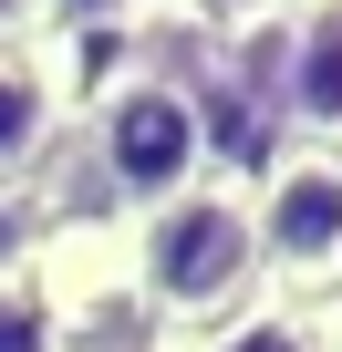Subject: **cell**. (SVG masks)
<instances>
[{
	"label": "cell",
	"instance_id": "9",
	"mask_svg": "<svg viewBox=\"0 0 342 352\" xmlns=\"http://www.w3.org/2000/svg\"><path fill=\"white\" fill-rule=\"evenodd\" d=\"M32 11H42V0H0V42H11V32H21Z\"/></svg>",
	"mask_w": 342,
	"mask_h": 352
},
{
	"label": "cell",
	"instance_id": "2",
	"mask_svg": "<svg viewBox=\"0 0 342 352\" xmlns=\"http://www.w3.org/2000/svg\"><path fill=\"white\" fill-rule=\"evenodd\" d=\"M94 176L135 218L166 208V197H187L208 176V114H197V94L166 83V73H114L94 94Z\"/></svg>",
	"mask_w": 342,
	"mask_h": 352
},
{
	"label": "cell",
	"instance_id": "1",
	"mask_svg": "<svg viewBox=\"0 0 342 352\" xmlns=\"http://www.w3.org/2000/svg\"><path fill=\"white\" fill-rule=\"evenodd\" d=\"M259 290V218L239 176H197L187 197L135 218V300L166 321H218Z\"/></svg>",
	"mask_w": 342,
	"mask_h": 352
},
{
	"label": "cell",
	"instance_id": "4",
	"mask_svg": "<svg viewBox=\"0 0 342 352\" xmlns=\"http://www.w3.org/2000/svg\"><path fill=\"white\" fill-rule=\"evenodd\" d=\"M280 124L321 155H342V0H311V11H280Z\"/></svg>",
	"mask_w": 342,
	"mask_h": 352
},
{
	"label": "cell",
	"instance_id": "7",
	"mask_svg": "<svg viewBox=\"0 0 342 352\" xmlns=\"http://www.w3.org/2000/svg\"><path fill=\"white\" fill-rule=\"evenodd\" d=\"M0 352H63V300L32 280H0Z\"/></svg>",
	"mask_w": 342,
	"mask_h": 352
},
{
	"label": "cell",
	"instance_id": "10",
	"mask_svg": "<svg viewBox=\"0 0 342 352\" xmlns=\"http://www.w3.org/2000/svg\"><path fill=\"white\" fill-rule=\"evenodd\" d=\"M311 331H321V352H342V300H332V311H321Z\"/></svg>",
	"mask_w": 342,
	"mask_h": 352
},
{
	"label": "cell",
	"instance_id": "6",
	"mask_svg": "<svg viewBox=\"0 0 342 352\" xmlns=\"http://www.w3.org/2000/svg\"><path fill=\"white\" fill-rule=\"evenodd\" d=\"M197 352H321V331H311V311H290V300H259V311L218 321Z\"/></svg>",
	"mask_w": 342,
	"mask_h": 352
},
{
	"label": "cell",
	"instance_id": "8",
	"mask_svg": "<svg viewBox=\"0 0 342 352\" xmlns=\"http://www.w3.org/2000/svg\"><path fill=\"white\" fill-rule=\"evenodd\" d=\"M42 249V208L21 187H0V280H21V259Z\"/></svg>",
	"mask_w": 342,
	"mask_h": 352
},
{
	"label": "cell",
	"instance_id": "3",
	"mask_svg": "<svg viewBox=\"0 0 342 352\" xmlns=\"http://www.w3.org/2000/svg\"><path fill=\"white\" fill-rule=\"evenodd\" d=\"M249 218H259V270L270 280L342 290V155H321V145L270 155V176L249 187Z\"/></svg>",
	"mask_w": 342,
	"mask_h": 352
},
{
	"label": "cell",
	"instance_id": "11",
	"mask_svg": "<svg viewBox=\"0 0 342 352\" xmlns=\"http://www.w3.org/2000/svg\"><path fill=\"white\" fill-rule=\"evenodd\" d=\"M270 11H311V0H270Z\"/></svg>",
	"mask_w": 342,
	"mask_h": 352
},
{
	"label": "cell",
	"instance_id": "5",
	"mask_svg": "<svg viewBox=\"0 0 342 352\" xmlns=\"http://www.w3.org/2000/svg\"><path fill=\"white\" fill-rule=\"evenodd\" d=\"M52 124H63V83H52V63L42 52H0V187L52 145Z\"/></svg>",
	"mask_w": 342,
	"mask_h": 352
}]
</instances>
